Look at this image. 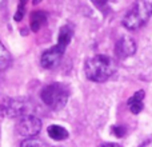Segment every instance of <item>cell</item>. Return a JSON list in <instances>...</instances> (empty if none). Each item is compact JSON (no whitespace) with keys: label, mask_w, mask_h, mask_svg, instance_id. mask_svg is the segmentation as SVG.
Segmentation results:
<instances>
[{"label":"cell","mask_w":152,"mask_h":147,"mask_svg":"<svg viewBox=\"0 0 152 147\" xmlns=\"http://www.w3.org/2000/svg\"><path fill=\"white\" fill-rule=\"evenodd\" d=\"M152 15V0H136L123 18V26L135 31L143 27Z\"/></svg>","instance_id":"6da1fadb"},{"label":"cell","mask_w":152,"mask_h":147,"mask_svg":"<svg viewBox=\"0 0 152 147\" xmlns=\"http://www.w3.org/2000/svg\"><path fill=\"white\" fill-rule=\"evenodd\" d=\"M115 71V64L108 56L96 55L86 62V76L92 82H105Z\"/></svg>","instance_id":"7a4b0ae2"},{"label":"cell","mask_w":152,"mask_h":147,"mask_svg":"<svg viewBox=\"0 0 152 147\" xmlns=\"http://www.w3.org/2000/svg\"><path fill=\"white\" fill-rule=\"evenodd\" d=\"M35 106L24 98H5L0 102V115L19 119L26 115H34Z\"/></svg>","instance_id":"3957f363"},{"label":"cell","mask_w":152,"mask_h":147,"mask_svg":"<svg viewBox=\"0 0 152 147\" xmlns=\"http://www.w3.org/2000/svg\"><path fill=\"white\" fill-rule=\"evenodd\" d=\"M42 100L52 110H60L68 102V91L60 83L48 84L42 91Z\"/></svg>","instance_id":"277c9868"},{"label":"cell","mask_w":152,"mask_h":147,"mask_svg":"<svg viewBox=\"0 0 152 147\" xmlns=\"http://www.w3.org/2000/svg\"><path fill=\"white\" fill-rule=\"evenodd\" d=\"M42 130V122L35 115H26L21 116L16 122V132L18 135L24 138L36 137Z\"/></svg>","instance_id":"5b68a950"},{"label":"cell","mask_w":152,"mask_h":147,"mask_svg":"<svg viewBox=\"0 0 152 147\" xmlns=\"http://www.w3.org/2000/svg\"><path fill=\"white\" fill-rule=\"evenodd\" d=\"M64 55V50L60 48L59 46H55V47L47 50L45 52H43L42 55V66L47 70L55 68L61 60V56Z\"/></svg>","instance_id":"8992f818"},{"label":"cell","mask_w":152,"mask_h":147,"mask_svg":"<svg viewBox=\"0 0 152 147\" xmlns=\"http://www.w3.org/2000/svg\"><path fill=\"white\" fill-rule=\"evenodd\" d=\"M136 51V44L131 37H121L116 42L115 52L119 59H126L128 56L134 55Z\"/></svg>","instance_id":"52a82bcc"},{"label":"cell","mask_w":152,"mask_h":147,"mask_svg":"<svg viewBox=\"0 0 152 147\" xmlns=\"http://www.w3.org/2000/svg\"><path fill=\"white\" fill-rule=\"evenodd\" d=\"M143 100H144V91H136L128 99V107L132 114H139L143 110Z\"/></svg>","instance_id":"ba28073f"},{"label":"cell","mask_w":152,"mask_h":147,"mask_svg":"<svg viewBox=\"0 0 152 147\" xmlns=\"http://www.w3.org/2000/svg\"><path fill=\"white\" fill-rule=\"evenodd\" d=\"M47 132L52 139L55 140H64L68 138V131H67L64 127L58 126V124H52L47 129Z\"/></svg>","instance_id":"9c48e42d"},{"label":"cell","mask_w":152,"mask_h":147,"mask_svg":"<svg viewBox=\"0 0 152 147\" xmlns=\"http://www.w3.org/2000/svg\"><path fill=\"white\" fill-rule=\"evenodd\" d=\"M45 21H47V15L43 11H35L31 15V29L35 32L39 31L43 24H45Z\"/></svg>","instance_id":"30bf717a"},{"label":"cell","mask_w":152,"mask_h":147,"mask_svg":"<svg viewBox=\"0 0 152 147\" xmlns=\"http://www.w3.org/2000/svg\"><path fill=\"white\" fill-rule=\"evenodd\" d=\"M71 37H72V29L69 27H61L60 32H59V40L56 46H59L60 48H63L66 51L67 46L71 42Z\"/></svg>","instance_id":"8fae6325"},{"label":"cell","mask_w":152,"mask_h":147,"mask_svg":"<svg viewBox=\"0 0 152 147\" xmlns=\"http://www.w3.org/2000/svg\"><path fill=\"white\" fill-rule=\"evenodd\" d=\"M11 60H12V59H11V55H10V52H8V50L4 47V44L0 42V71L7 68L11 64Z\"/></svg>","instance_id":"7c38bea8"},{"label":"cell","mask_w":152,"mask_h":147,"mask_svg":"<svg viewBox=\"0 0 152 147\" xmlns=\"http://www.w3.org/2000/svg\"><path fill=\"white\" fill-rule=\"evenodd\" d=\"M21 147H50V146L44 140L39 139L36 137H32V138H26L21 142Z\"/></svg>","instance_id":"4fadbf2b"},{"label":"cell","mask_w":152,"mask_h":147,"mask_svg":"<svg viewBox=\"0 0 152 147\" xmlns=\"http://www.w3.org/2000/svg\"><path fill=\"white\" fill-rule=\"evenodd\" d=\"M112 132H113V135L120 138L126 134V130H124V127H121V126H115V127H112Z\"/></svg>","instance_id":"5bb4252c"},{"label":"cell","mask_w":152,"mask_h":147,"mask_svg":"<svg viewBox=\"0 0 152 147\" xmlns=\"http://www.w3.org/2000/svg\"><path fill=\"white\" fill-rule=\"evenodd\" d=\"M23 15H24V7H21V5H19V8H18V12H16V15H15V20H16V21L21 20V18H23Z\"/></svg>","instance_id":"9a60e30c"},{"label":"cell","mask_w":152,"mask_h":147,"mask_svg":"<svg viewBox=\"0 0 152 147\" xmlns=\"http://www.w3.org/2000/svg\"><path fill=\"white\" fill-rule=\"evenodd\" d=\"M92 1H94L96 5H100V7H102V5H105L107 3H110L111 0H92Z\"/></svg>","instance_id":"2e32d148"},{"label":"cell","mask_w":152,"mask_h":147,"mask_svg":"<svg viewBox=\"0 0 152 147\" xmlns=\"http://www.w3.org/2000/svg\"><path fill=\"white\" fill-rule=\"evenodd\" d=\"M100 147H121V146L116 145V143H104V145H102Z\"/></svg>","instance_id":"e0dca14e"},{"label":"cell","mask_w":152,"mask_h":147,"mask_svg":"<svg viewBox=\"0 0 152 147\" xmlns=\"http://www.w3.org/2000/svg\"><path fill=\"white\" fill-rule=\"evenodd\" d=\"M140 147H152V139L150 140H147V142H144Z\"/></svg>","instance_id":"ac0fdd59"},{"label":"cell","mask_w":152,"mask_h":147,"mask_svg":"<svg viewBox=\"0 0 152 147\" xmlns=\"http://www.w3.org/2000/svg\"><path fill=\"white\" fill-rule=\"evenodd\" d=\"M27 3V0H20V4L19 5H21V7H24V4H26Z\"/></svg>","instance_id":"d6986e66"},{"label":"cell","mask_w":152,"mask_h":147,"mask_svg":"<svg viewBox=\"0 0 152 147\" xmlns=\"http://www.w3.org/2000/svg\"><path fill=\"white\" fill-rule=\"evenodd\" d=\"M4 3H5V0H0V7H3V5H4Z\"/></svg>","instance_id":"ffe728a7"},{"label":"cell","mask_w":152,"mask_h":147,"mask_svg":"<svg viewBox=\"0 0 152 147\" xmlns=\"http://www.w3.org/2000/svg\"><path fill=\"white\" fill-rule=\"evenodd\" d=\"M42 0H34V4H37V3H40Z\"/></svg>","instance_id":"44dd1931"}]
</instances>
